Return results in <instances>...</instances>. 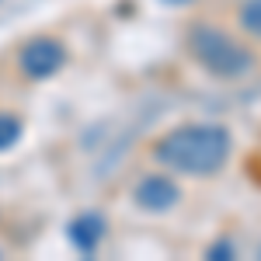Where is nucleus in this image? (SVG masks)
<instances>
[{"mask_svg": "<svg viewBox=\"0 0 261 261\" xmlns=\"http://www.w3.org/2000/svg\"><path fill=\"white\" fill-rule=\"evenodd\" d=\"M230 133L213 122H192V125H178L171 133H164L153 143V161L164 164L174 174H188V178H213L220 174L223 164L230 161Z\"/></svg>", "mask_w": 261, "mask_h": 261, "instance_id": "f257e3e1", "label": "nucleus"}, {"mask_svg": "<svg viewBox=\"0 0 261 261\" xmlns=\"http://www.w3.org/2000/svg\"><path fill=\"white\" fill-rule=\"evenodd\" d=\"M188 53L205 73L220 81H241L258 66V56L241 39H233L226 28L209 24V21H199L188 28Z\"/></svg>", "mask_w": 261, "mask_h": 261, "instance_id": "f03ea898", "label": "nucleus"}, {"mask_svg": "<svg viewBox=\"0 0 261 261\" xmlns=\"http://www.w3.org/2000/svg\"><path fill=\"white\" fill-rule=\"evenodd\" d=\"M66 60H70L66 45L60 39H53V35H35V39H28L18 49V70L28 81H49V77H56L66 66Z\"/></svg>", "mask_w": 261, "mask_h": 261, "instance_id": "7ed1b4c3", "label": "nucleus"}, {"mask_svg": "<svg viewBox=\"0 0 261 261\" xmlns=\"http://www.w3.org/2000/svg\"><path fill=\"white\" fill-rule=\"evenodd\" d=\"M133 202H136V209L150 213V216H164L181 202V188L167 174H143L133 185Z\"/></svg>", "mask_w": 261, "mask_h": 261, "instance_id": "20e7f679", "label": "nucleus"}, {"mask_svg": "<svg viewBox=\"0 0 261 261\" xmlns=\"http://www.w3.org/2000/svg\"><path fill=\"white\" fill-rule=\"evenodd\" d=\"M105 233H108V220L101 216L98 209L77 213L73 220L66 223V241L73 244V247H77V254H84V258H94V254H98Z\"/></svg>", "mask_w": 261, "mask_h": 261, "instance_id": "39448f33", "label": "nucleus"}, {"mask_svg": "<svg viewBox=\"0 0 261 261\" xmlns=\"http://www.w3.org/2000/svg\"><path fill=\"white\" fill-rule=\"evenodd\" d=\"M24 136V122L14 112H0V153H7L11 146H18Z\"/></svg>", "mask_w": 261, "mask_h": 261, "instance_id": "423d86ee", "label": "nucleus"}, {"mask_svg": "<svg viewBox=\"0 0 261 261\" xmlns=\"http://www.w3.org/2000/svg\"><path fill=\"white\" fill-rule=\"evenodd\" d=\"M237 18H241V28L247 32V35L261 39V0H244Z\"/></svg>", "mask_w": 261, "mask_h": 261, "instance_id": "0eeeda50", "label": "nucleus"}, {"mask_svg": "<svg viewBox=\"0 0 261 261\" xmlns=\"http://www.w3.org/2000/svg\"><path fill=\"white\" fill-rule=\"evenodd\" d=\"M233 254H237V247H233L230 237H220V241H213L209 247H205V258L209 261H230Z\"/></svg>", "mask_w": 261, "mask_h": 261, "instance_id": "6e6552de", "label": "nucleus"}, {"mask_svg": "<svg viewBox=\"0 0 261 261\" xmlns=\"http://www.w3.org/2000/svg\"><path fill=\"white\" fill-rule=\"evenodd\" d=\"M164 4H171V7H181V4H192V0H164Z\"/></svg>", "mask_w": 261, "mask_h": 261, "instance_id": "1a4fd4ad", "label": "nucleus"}]
</instances>
